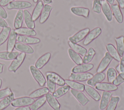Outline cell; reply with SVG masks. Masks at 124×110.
I'll return each mask as SVG.
<instances>
[{"label":"cell","instance_id":"f5cc1de1","mask_svg":"<svg viewBox=\"0 0 124 110\" xmlns=\"http://www.w3.org/2000/svg\"><path fill=\"white\" fill-rule=\"evenodd\" d=\"M14 110H31V109L28 106H24V107H18L15 109Z\"/></svg>","mask_w":124,"mask_h":110},{"label":"cell","instance_id":"8fae6325","mask_svg":"<svg viewBox=\"0 0 124 110\" xmlns=\"http://www.w3.org/2000/svg\"><path fill=\"white\" fill-rule=\"evenodd\" d=\"M17 34L15 32V29H12L10 33L8 38V41L7 44V50L8 52H13L16 41H17Z\"/></svg>","mask_w":124,"mask_h":110},{"label":"cell","instance_id":"8d00e7d4","mask_svg":"<svg viewBox=\"0 0 124 110\" xmlns=\"http://www.w3.org/2000/svg\"><path fill=\"white\" fill-rule=\"evenodd\" d=\"M46 96H43L37 99L32 104L30 105V109L31 110H38L42 107L46 103Z\"/></svg>","mask_w":124,"mask_h":110},{"label":"cell","instance_id":"5b68a950","mask_svg":"<svg viewBox=\"0 0 124 110\" xmlns=\"http://www.w3.org/2000/svg\"><path fill=\"white\" fill-rule=\"evenodd\" d=\"M93 75L90 72L85 73H73L69 77V79L78 82H84L88 81L93 77Z\"/></svg>","mask_w":124,"mask_h":110},{"label":"cell","instance_id":"e575fe53","mask_svg":"<svg viewBox=\"0 0 124 110\" xmlns=\"http://www.w3.org/2000/svg\"><path fill=\"white\" fill-rule=\"evenodd\" d=\"M19 54L17 52H0V58L6 60H14Z\"/></svg>","mask_w":124,"mask_h":110},{"label":"cell","instance_id":"94428289","mask_svg":"<svg viewBox=\"0 0 124 110\" xmlns=\"http://www.w3.org/2000/svg\"><path fill=\"white\" fill-rule=\"evenodd\" d=\"M33 0V1L34 2V3H36V2H38V0Z\"/></svg>","mask_w":124,"mask_h":110},{"label":"cell","instance_id":"cb8c5ba5","mask_svg":"<svg viewBox=\"0 0 124 110\" xmlns=\"http://www.w3.org/2000/svg\"><path fill=\"white\" fill-rule=\"evenodd\" d=\"M65 84L69 86L70 88L72 89L79 91H83L85 89V85L83 83H79L77 82V81L70 80L69 79H65Z\"/></svg>","mask_w":124,"mask_h":110},{"label":"cell","instance_id":"83f0119b","mask_svg":"<svg viewBox=\"0 0 124 110\" xmlns=\"http://www.w3.org/2000/svg\"><path fill=\"white\" fill-rule=\"evenodd\" d=\"M106 49L111 56L118 62L121 60V57L120 56L117 49L111 43H108L106 45Z\"/></svg>","mask_w":124,"mask_h":110},{"label":"cell","instance_id":"f1b7e54d","mask_svg":"<svg viewBox=\"0 0 124 110\" xmlns=\"http://www.w3.org/2000/svg\"><path fill=\"white\" fill-rule=\"evenodd\" d=\"M116 43V49L121 57L124 53V36H121L115 38Z\"/></svg>","mask_w":124,"mask_h":110},{"label":"cell","instance_id":"ab89813d","mask_svg":"<svg viewBox=\"0 0 124 110\" xmlns=\"http://www.w3.org/2000/svg\"><path fill=\"white\" fill-rule=\"evenodd\" d=\"M95 55V51L93 48H90L85 55L83 56V63H89L93 59L94 56Z\"/></svg>","mask_w":124,"mask_h":110},{"label":"cell","instance_id":"d4e9b609","mask_svg":"<svg viewBox=\"0 0 124 110\" xmlns=\"http://www.w3.org/2000/svg\"><path fill=\"white\" fill-rule=\"evenodd\" d=\"M15 30L16 34H18L19 35L34 36L36 35V32L33 29L28 28H20L15 29Z\"/></svg>","mask_w":124,"mask_h":110},{"label":"cell","instance_id":"4316f807","mask_svg":"<svg viewBox=\"0 0 124 110\" xmlns=\"http://www.w3.org/2000/svg\"><path fill=\"white\" fill-rule=\"evenodd\" d=\"M15 48L17 50L25 53L32 54L34 52V50L31 46L21 42H16L15 44Z\"/></svg>","mask_w":124,"mask_h":110},{"label":"cell","instance_id":"d6a6232c","mask_svg":"<svg viewBox=\"0 0 124 110\" xmlns=\"http://www.w3.org/2000/svg\"><path fill=\"white\" fill-rule=\"evenodd\" d=\"M49 92V91L47 87H42V88L38 89L34 91L32 93H31L29 95V97L32 98L40 97L44 96V95H46V94L48 93Z\"/></svg>","mask_w":124,"mask_h":110},{"label":"cell","instance_id":"d6986e66","mask_svg":"<svg viewBox=\"0 0 124 110\" xmlns=\"http://www.w3.org/2000/svg\"><path fill=\"white\" fill-rule=\"evenodd\" d=\"M51 54L46 53L39 57L35 64V67L38 69H41L44 67L49 61L51 57Z\"/></svg>","mask_w":124,"mask_h":110},{"label":"cell","instance_id":"1f68e13d","mask_svg":"<svg viewBox=\"0 0 124 110\" xmlns=\"http://www.w3.org/2000/svg\"><path fill=\"white\" fill-rule=\"evenodd\" d=\"M24 19L23 11L19 10L15 16L14 20V27L16 29L21 28Z\"/></svg>","mask_w":124,"mask_h":110},{"label":"cell","instance_id":"5bb4252c","mask_svg":"<svg viewBox=\"0 0 124 110\" xmlns=\"http://www.w3.org/2000/svg\"><path fill=\"white\" fill-rule=\"evenodd\" d=\"M46 78H48L54 81L56 84L62 86L65 85V80L61 77L59 74L54 72L47 71L46 73Z\"/></svg>","mask_w":124,"mask_h":110},{"label":"cell","instance_id":"d590c367","mask_svg":"<svg viewBox=\"0 0 124 110\" xmlns=\"http://www.w3.org/2000/svg\"><path fill=\"white\" fill-rule=\"evenodd\" d=\"M14 99V94L12 93L9 96L4 97L0 101V110H3L7 108Z\"/></svg>","mask_w":124,"mask_h":110},{"label":"cell","instance_id":"6da1fadb","mask_svg":"<svg viewBox=\"0 0 124 110\" xmlns=\"http://www.w3.org/2000/svg\"><path fill=\"white\" fill-rule=\"evenodd\" d=\"M30 71L35 81L37 82L41 87H43L46 83V80L43 74V73L34 66H31L30 67Z\"/></svg>","mask_w":124,"mask_h":110},{"label":"cell","instance_id":"ba28073f","mask_svg":"<svg viewBox=\"0 0 124 110\" xmlns=\"http://www.w3.org/2000/svg\"><path fill=\"white\" fill-rule=\"evenodd\" d=\"M31 6V4L27 1L23 0H16L13 1L9 3L7 6V8L9 10L11 9H18L21 10L28 8H30Z\"/></svg>","mask_w":124,"mask_h":110},{"label":"cell","instance_id":"52a82bcc","mask_svg":"<svg viewBox=\"0 0 124 110\" xmlns=\"http://www.w3.org/2000/svg\"><path fill=\"white\" fill-rule=\"evenodd\" d=\"M101 29L99 27L95 28L92 29L91 31H90L83 42V45H89L91 42L96 39L101 34Z\"/></svg>","mask_w":124,"mask_h":110},{"label":"cell","instance_id":"ffe728a7","mask_svg":"<svg viewBox=\"0 0 124 110\" xmlns=\"http://www.w3.org/2000/svg\"><path fill=\"white\" fill-rule=\"evenodd\" d=\"M45 96L48 104L54 110H60L61 105L52 94L48 93Z\"/></svg>","mask_w":124,"mask_h":110},{"label":"cell","instance_id":"ee69618b","mask_svg":"<svg viewBox=\"0 0 124 110\" xmlns=\"http://www.w3.org/2000/svg\"><path fill=\"white\" fill-rule=\"evenodd\" d=\"M47 80V88L49 90V91L53 93L56 90V83L53 81L52 80L48 78H46Z\"/></svg>","mask_w":124,"mask_h":110},{"label":"cell","instance_id":"c3c4849f","mask_svg":"<svg viewBox=\"0 0 124 110\" xmlns=\"http://www.w3.org/2000/svg\"><path fill=\"white\" fill-rule=\"evenodd\" d=\"M116 71L118 73V74L124 72V66L121 63H119L115 68Z\"/></svg>","mask_w":124,"mask_h":110},{"label":"cell","instance_id":"7bdbcfd3","mask_svg":"<svg viewBox=\"0 0 124 110\" xmlns=\"http://www.w3.org/2000/svg\"><path fill=\"white\" fill-rule=\"evenodd\" d=\"M102 0H93V11L97 14H100L101 12Z\"/></svg>","mask_w":124,"mask_h":110},{"label":"cell","instance_id":"681fc988","mask_svg":"<svg viewBox=\"0 0 124 110\" xmlns=\"http://www.w3.org/2000/svg\"><path fill=\"white\" fill-rule=\"evenodd\" d=\"M15 0H0V5L1 6H7L9 3L14 1Z\"/></svg>","mask_w":124,"mask_h":110},{"label":"cell","instance_id":"b9f144b4","mask_svg":"<svg viewBox=\"0 0 124 110\" xmlns=\"http://www.w3.org/2000/svg\"><path fill=\"white\" fill-rule=\"evenodd\" d=\"M117 76V72L113 68H109L107 72V77L108 82L112 83Z\"/></svg>","mask_w":124,"mask_h":110},{"label":"cell","instance_id":"7c38bea8","mask_svg":"<svg viewBox=\"0 0 124 110\" xmlns=\"http://www.w3.org/2000/svg\"><path fill=\"white\" fill-rule=\"evenodd\" d=\"M93 65L91 63H82L75 66L72 69L73 73H85L92 69Z\"/></svg>","mask_w":124,"mask_h":110},{"label":"cell","instance_id":"e0dca14e","mask_svg":"<svg viewBox=\"0 0 124 110\" xmlns=\"http://www.w3.org/2000/svg\"><path fill=\"white\" fill-rule=\"evenodd\" d=\"M112 93L111 92L108 91H103L102 93V96L100 99V103L99 105V108L101 110H103L105 109L110 99L111 96H112Z\"/></svg>","mask_w":124,"mask_h":110},{"label":"cell","instance_id":"ac0fdd59","mask_svg":"<svg viewBox=\"0 0 124 110\" xmlns=\"http://www.w3.org/2000/svg\"><path fill=\"white\" fill-rule=\"evenodd\" d=\"M105 77L106 75L104 72L97 73L91 79L87 81V84L94 87L97 83L102 82L105 79Z\"/></svg>","mask_w":124,"mask_h":110},{"label":"cell","instance_id":"7a4b0ae2","mask_svg":"<svg viewBox=\"0 0 124 110\" xmlns=\"http://www.w3.org/2000/svg\"><path fill=\"white\" fill-rule=\"evenodd\" d=\"M34 101L32 98L28 96H23L14 99L12 102V106L14 107H20L28 106L31 105Z\"/></svg>","mask_w":124,"mask_h":110},{"label":"cell","instance_id":"680465c9","mask_svg":"<svg viewBox=\"0 0 124 110\" xmlns=\"http://www.w3.org/2000/svg\"><path fill=\"white\" fill-rule=\"evenodd\" d=\"M122 78H123V79L124 80V72H121V73H119V74Z\"/></svg>","mask_w":124,"mask_h":110},{"label":"cell","instance_id":"484cf974","mask_svg":"<svg viewBox=\"0 0 124 110\" xmlns=\"http://www.w3.org/2000/svg\"><path fill=\"white\" fill-rule=\"evenodd\" d=\"M23 13L24 19L26 25L28 28L33 29L35 27V25L30 12L27 10H24L23 11Z\"/></svg>","mask_w":124,"mask_h":110},{"label":"cell","instance_id":"30bf717a","mask_svg":"<svg viewBox=\"0 0 124 110\" xmlns=\"http://www.w3.org/2000/svg\"><path fill=\"white\" fill-rule=\"evenodd\" d=\"M95 88L100 91H114L118 89V87L112 83L101 82L95 85Z\"/></svg>","mask_w":124,"mask_h":110},{"label":"cell","instance_id":"277c9868","mask_svg":"<svg viewBox=\"0 0 124 110\" xmlns=\"http://www.w3.org/2000/svg\"><path fill=\"white\" fill-rule=\"evenodd\" d=\"M90 31V28H88L82 29L75 34L74 35L70 37L68 40L73 43H78L85 38L86 36L87 35Z\"/></svg>","mask_w":124,"mask_h":110},{"label":"cell","instance_id":"db71d44e","mask_svg":"<svg viewBox=\"0 0 124 110\" xmlns=\"http://www.w3.org/2000/svg\"><path fill=\"white\" fill-rule=\"evenodd\" d=\"M121 57H122V58H121L120 63H121L122 65H123L124 66V53L123 56Z\"/></svg>","mask_w":124,"mask_h":110},{"label":"cell","instance_id":"9f6ffc18","mask_svg":"<svg viewBox=\"0 0 124 110\" xmlns=\"http://www.w3.org/2000/svg\"><path fill=\"white\" fill-rule=\"evenodd\" d=\"M3 66H4V65L3 64L0 63V73H1L3 71Z\"/></svg>","mask_w":124,"mask_h":110},{"label":"cell","instance_id":"91938a15","mask_svg":"<svg viewBox=\"0 0 124 110\" xmlns=\"http://www.w3.org/2000/svg\"><path fill=\"white\" fill-rule=\"evenodd\" d=\"M2 81L1 79H0V89L1 85H2Z\"/></svg>","mask_w":124,"mask_h":110},{"label":"cell","instance_id":"4fadbf2b","mask_svg":"<svg viewBox=\"0 0 124 110\" xmlns=\"http://www.w3.org/2000/svg\"><path fill=\"white\" fill-rule=\"evenodd\" d=\"M17 41L19 42H21L26 44H35L40 42V40L38 38L22 35H19L17 36Z\"/></svg>","mask_w":124,"mask_h":110},{"label":"cell","instance_id":"44dd1931","mask_svg":"<svg viewBox=\"0 0 124 110\" xmlns=\"http://www.w3.org/2000/svg\"><path fill=\"white\" fill-rule=\"evenodd\" d=\"M110 8L112 10V14L117 22L119 23H122L123 22V15L118 4H112Z\"/></svg>","mask_w":124,"mask_h":110},{"label":"cell","instance_id":"9c48e42d","mask_svg":"<svg viewBox=\"0 0 124 110\" xmlns=\"http://www.w3.org/2000/svg\"><path fill=\"white\" fill-rule=\"evenodd\" d=\"M70 92L82 106H85L88 103L90 102V100L81 91L71 89Z\"/></svg>","mask_w":124,"mask_h":110},{"label":"cell","instance_id":"3957f363","mask_svg":"<svg viewBox=\"0 0 124 110\" xmlns=\"http://www.w3.org/2000/svg\"><path fill=\"white\" fill-rule=\"evenodd\" d=\"M26 57V54L22 52L13 60L8 67V70L9 71H13L16 72L17 69L20 67L24 62Z\"/></svg>","mask_w":124,"mask_h":110},{"label":"cell","instance_id":"74e56055","mask_svg":"<svg viewBox=\"0 0 124 110\" xmlns=\"http://www.w3.org/2000/svg\"><path fill=\"white\" fill-rule=\"evenodd\" d=\"M70 88L68 85H63L62 86L55 91L52 93V95L56 98H59L65 94H66L70 90Z\"/></svg>","mask_w":124,"mask_h":110},{"label":"cell","instance_id":"11a10c76","mask_svg":"<svg viewBox=\"0 0 124 110\" xmlns=\"http://www.w3.org/2000/svg\"><path fill=\"white\" fill-rule=\"evenodd\" d=\"M43 1L46 4H48L49 3H51L52 2V0H43Z\"/></svg>","mask_w":124,"mask_h":110},{"label":"cell","instance_id":"603a6c76","mask_svg":"<svg viewBox=\"0 0 124 110\" xmlns=\"http://www.w3.org/2000/svg\"><path fill=\"white\" fill-rule=\"evenodd\" d=\"M85 91L93 100L98 101L101 99V96L99 93L93 87L89 85H85Z\"/></svg>","mask_w":124,"mask_h":110},{"label":"cell","instance_id":"816d5d0a","mask_svg":"<svg viewBox=\"0 0 124 110\" xmlns=\"http://www.w3.org/2000/svg\"><path fill=\"white\" fill-rule=\"evenodd\" d=\"M120 8L124 9V0H116Z\"/></svg>","mask_w":124,"mask_h":110},{"label":"cell","instance_id":"2e32d148","mask_svg":"<svg viewBox=\"0 0 124 110\" xmlns=\"http://www.w3.org/2000/svg\"><path fill=\"white\" fill-rule=\"evenodd\" d=\"M71 12L74 14L88 18L89 16L90 10L88 8L82 7H73L71 8Z\"/></svg>","mask_w":124,"mask_h":110},{"label":"cell","instance_id":"6f0895ef","mask_svg":"<svg viewBox=\"0 0 124 110\" xmlns=\"http://www.w3.org/2000/svg\"><path fill=\"white\" fill-rule=\"evenodd\" d=\"M106 1H107L109 4H113V3H114V0H105Z\"/></svg>","mask_w":124,"mask_h":110},{"label":"cell","instance_id":"8992f818","mask_svg":"<svg viewBox=\"0 0 124 110\" xmlns=\"http://www.w3.org/2000/svg\"><path fill=\"white\" fill-rule=\"evenodd\" d=\"M112 60L113 58L109 53L108 52H106L105 54L104 57L102 59L96 69V72H103V71H104L108 67Z\"/></svg>","mask_w":124,"mask_h":110},{"label":"cell","instance_id":"f907efd6","mask_svg":"<svg viewBox=\"0 0 124 110\" xmlns=\"http://www.w3.org/2000/svg\"><path fill=\"white\" fill-rule=\"evenodd\" d=\"M0 27L2 28L8 27V25L6 22L1 17H0Z\"/></svg>","mask_w":124,"mask_h":110},{"label":"cell","instance_id":"bcb514c9","mask_svg":"<svg viewBox=\"0 0 124 110\" xmlns=\"http://www.w3.org/2000/svg\"><path fill=\"white\" fill-rule=\"evenodd\" d=\"M123 82H124V80L119 74H118V75H117L115 80L113 81L112 83L115 85L118 86Z\"/></svg>","mask_w":124,"mask_h":110},{"label":"cell","instance_id":"f35d334b","mask_svg":"<svg viewBox=\"0 0 124 110\" xmlns=\"http://www.w3.org/2000/svg\"><path fill=\"white\" fill-rule=\"evenodd\" d=\"M11 28L9 27L3 28L0 32V46L3 44L8 39Z\"/></svg>","mask_w":124,"mask_h":110},{"label":"cell","instance_id":"7402d4cb","mask_svg":"<svg viewBox=\"0 0 124 110\" xmlns=\"http://www.w3.org/2000/svg\"><path fill=\"white\" fill-rule=\"evenodd\" d=\"M52 10V6L48 4H46L44 6L43 9L40 15V18L39 20V22L40 24L44 23L47 20Z\"/></svg>","mask_w":124,"mask_h":110},{"label":"cell","instance_id":"f6af8a7d","mask_svg":"<svg viewBox=\"0 0 124 110\" xmlns=\"http://www.w3.org/2000/svg\"><path fill=\"white\" fill-rule=\"evenodd\" d=\"M12 93V91L9 87H7L0 90V99L3 98Z\"/></svg>","mask_w":124,"mask_h":110},{"label":"cell","instance_id":"7dc6e473","mask_svg":"<svg viewBox=\"0 0 124 110\" xmlns=\"http://www.w3.org/2000/svg\"><path fill=\"white\" fill-rule=\"evenodd\" d=\"M0 17L4 19H5L7 17V14L6 12L1 5H0Z\"/></svg>","mask_w":124,"mask_h":110},{"label":"cell","instance_id":"4dcf8cb0","mask_svg":"<svg viewBox=\"0 0 124 110\" xmlns=\"http://www.w3.org/2000/svg\"><path fill=\"white\" fill-rule=\"evenodd\" d=\"M44 4L43 2L41 0L39 1L34 8L31 14L32 18L34 21H36L40 16Z\"/></svg>","mask_w":124,"mask_h":110},{"label":"cell","instance_id":"60d3db41","mask_svg":"<svg viewBox=\"0 0 124 110\" xmlns=\"http://www.w3.org/2000/svg\"><path fill=\"white\" fill-rule=\"evenodd\" d=\"M119 100V96H111L109 102L106 108V110H115Z\"/></svg>","mask_w":124,"mask_h":110},{"label":"cell","instance_id":"9a60e30c","mask_svg":"<svg viewBox=\"0 0 124 110\" xmlns=\"http://www.w3.org/2000/svg\"><path fill=\"white\" fill-rule=\"evenodd\" d=\"M101 10L107 20L110 22L112 19V12L109 3L105 0H102Z\"/></svg>","mask_w":124,"mask_h":110},{"label":"cell","instance_id":"f546056e","mask_svg":"<svg viewBox=\"0 0 124 110\" xmlns=\"http://www.w3.org/2000/svg\"><path fill=\"white\" fill-rule=\"evenodd\" d=\"M68 44L71 49L82 56H84L87 51V50L85 48L77 43H74L68 41Z\"/></svg>","mask_w":124,"mask_h":110},{"label":"cell","instance_id":"836d02e7","mask_svg":"<svg viewBox=\"0 0 124 110\" xmlns=\"http://www.w3.org/2000/svg\"><path fill=\"white\" fill-rule=\"evenodd\" d=\"M68 53L70 58L76 64L78 65L83 63V59L80 55L75 52L71 48L68 50Z\"/></svg>","mask_w":124,"mask_h":110}]
</instances>
